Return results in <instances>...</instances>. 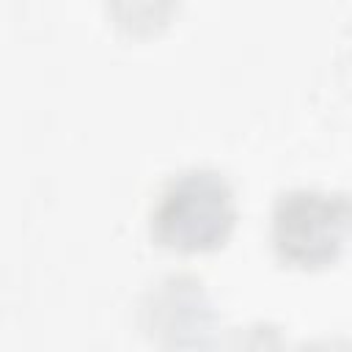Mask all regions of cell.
Segmentation results:
<instances>
[{"mask_svg": "<svg viewBox=\"0 0 352 352\" xmlns=\"http://www.w3.org/2000/svg\"><path fill=\"white\" fill-rule=\"evenodd\" d=\"M236 220L234 190L212 168H187L173 173L148 214L151 236L182 253L214 250L226 242Z\"/></svg>", "mask_w": 352, "mask_h": 352, "instance_id": "cell-1", "label": "cell"}, {"mask_svg": "<svg viewBox=\"0 0 352 352\" xmlns=\"http://www.w3.org/2000/svg\"><path fill=\"white\" fill-rule=\"evenodd\" d=\"M272 245L280 261L316 270L333 264L352 239V195L294 187L272 206Z\"/></svg>", "mask_w": 352, "mask_h": 352, "instance_id": "cell-2", "label": "cell"}, {"mask_svg": "<svg viewBox=\"0 0 352 352\" xmlns=\"http://www.w3.org/2000/svg\"><path fill=\"white\" fill-rule=\"evenodd\" d=\"M138 322L165 349H212L220 330L206 286L187 272H170L151 283L140 300Z\"/></svg>", "mask_w": 352, "mask_h": 352, "instance_id": "cell-3", "label": "cell"}, {"mask_svg": "<svg viewBox=\"0 0 352 352\" xmlns=\"http://www.w3.org/2000/svg\"><path fill=\"white\" fill-rule=\"evenodd\" d=\"M223 352H286V338L272 322H248L226 336Z\"/></svg>", "mask_w": 352, "mask_h": 352, "instance_id": "cell-4", "label": "cell"}, {"mask_svg": "<svg viewBox=\"0 0 352 352\" xmlns=\"http://www.w3.org/2000/svg\"><path fill=\"white\" fill-rule=\"evenodd\" d=\"M300 352H352V338H344V336L314 338V341L302 344Z\"/></svg>", "mask_w": 352, "mask_h": 352, "instance_id": "cell-5", "label": "cell"}]
</instances>
